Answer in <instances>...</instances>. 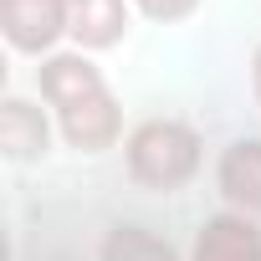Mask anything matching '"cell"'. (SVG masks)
Listing matches in <instances>:
<instances>
[{"mask_svg":"<svg viewBox=\"0 0 261 261\" xmlns=\"http://www.w3.org/2000/svg\"><path fill=\"white\" fill-rule=\"evenodd\" d=\"M123 179L144 195H185L205 169V134L179 113H149L123 139Z\"/></svg>","mask_w":261,"mask_h":261,"instance_id":"1","label":"cell"},{"mask_svg":"<svg viewBox=\"0 0 261 261\" xmlns=\"http://www.w3.org/2000/svg\"><path fill=\"white\" fill-rule=\"evenodd\" d=\"M51 118H57L62 149H72L77 159H102V154L123 149L128 128H134V123L123 118V97H118L113 87H102V92H92V97H82V102L51 113Z\"/></svg>","mask_w":261,"mask_h":261,"instance_id":"2","label":"cell"},{"mask_svg":"<svg viewBox=\"0 0 261 261\" xmlns=\"http://www.w3.org/2000/svg\"><path fill=\"white\" fill-rule=\"evenodd\" d=\"M57 118L41 97L31 92H6L0 97V154H6V164H41L51 159L57 149Z\"/></svg>","mask_w":261,"mask_h":261,"instance_id":"3","label":"cell"},{"mask_svg":"<svg viewBox=\"0 0 261 261\" xmlns=\"http://www.w3.org/2000/svg\"><path fill=\"white\" fill-rule=\"evenodd\" d=\"M0 36L16 57H51L67 46V0H0Z\"/></svg>","mask_w":261,"mask_h":261,"instance_id":"4","label":"cell"},{"mask_svg":"<svg viewBox=\"0 0 261 261\" xmlns=\"http://www.w3.org/2000/svg\"><path fill=\"white\" fill-rule=\"evenodd\" d=\"M215 200L220 210H236V215H256L261 220V134H236L220 144L215 154Z\"/></svg>","mask_w":261,"mask_h":261,"instance_id":"5","label":"cell"},{"mask_svg":"<svg viewBox=\"0 0 261 261\" xmlns=\"http://www.w3.org/2000/svg\"><path fill=\"white\" fill-rule=\"evenodd\" d=\"M102 87H113L108 72L97 67V57H87L77 46H62V51L36 62V97L51 113H62V108H72V102H82V97H92Z\"/></svg>","mask_w":261,"mask_h":261,"instance_id":"6","label":"cell"},{"mask_svg":"<svg viewBox=\"0 0 261 261\" xmlns=\"http://www.w3.org/2000/svg\"><path fill=\"white\" fill-rule=\"evenodd\" d=\"M134 21H139L134 0H67V46L102 57L128 41Z\"/></svg>","mask_w":261,"mask_h":261,"instance_id":"7","label":"cell"},{"mask_svg":"<svg viewBox=\"0 0 261 261\" xmlns=\"http://www.w3.org/2000/svg\"><path fill=\"white\" fill-rule=\"evenodd\" d=\"M185 261H261V220L236 210H210L195 225Z\"/></svg>","mask_w":261,"mask_h":261,"instance_id":"8","label":"cell"},{"mask_svg":"<svg viewBox=\"0 0 261 261\" xmlns=\"http://www.w3.org/2000/svg\"><path fill=\"white\" fill-rule=\"evenodd\" d=\"M92 261H185V246L149 220H108Z\"/></svg>","mask_w":261,"mask_h":261,"instance_id":"9","label":"cell"},{"mask_svg":"<svg viewBox=\"0 0 261 261\" xmlns=\"http://www.w3.org/2000/svg\"><path fill=\"white\" fill-rule=\"evenodd\" d=\"M200 6L205 0H134L139 21H149V26H185Z\"/></svg>","mask_w":261,"mask_h":261,"instance_id":"10","label":"cell"},{"mask_svg":"<svg viewBox=\"0 0 261 261\" xmlns=\"http://www.w3.org/2000/svg\"><path fill=\"white\" fill-rule=\"evenodd\" d=\"M246 72H251V97L261 102V41L251 46V62H246Z\"/></svg>","mask_w":261,"mask_h":261,"instance_id":"11","label":"cell"}]
</instances>
